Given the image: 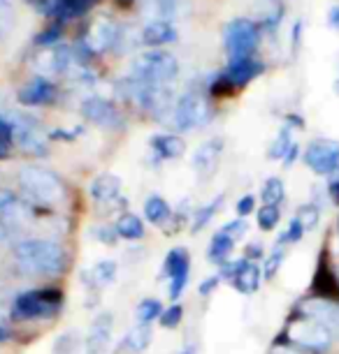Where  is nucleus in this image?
Returning <instances> with one entry per match:
<instances>
[{"instance_id": "79ce46f5", "label": "nucleus", "mask_w": 339, "mask_h": 354, "mask_svg": "<svg viewBox=\"0 0 339 354\" xmlns=\"http://www.w3.org/2000/svg\"><path fill=\"white\" fill-rule=\"evenodd\" d=\"M218 283H221V276H211L207 280H202V283H200V297H209V294L216 290Z\"/></svg>"}, {"instance_id": "c756f323", "label": "nucleus", "mask_w": 339, "mask_h": 354, "mask_svg": "<svg viewBox=\"0 0 339 354\" xmlns=\"http://www.w3.org/2000/svg\"><path fill=\"white\" fill-rule=\"evenodd\" d=\"M281 220V213H279V206H270L265 204L263 209H258V227L263 232H272Z\"/></svg>"}, {"instance_id": "cd10ccee", "label": "nucleus", "mask_w": 339, "mask_h": 354, "mask_svg": "<svg viewBox=\"0 0 339 354\" xmlns=\"http://www.w3.org/2000/svg\"><path fill=\"white\" fill-rule=\"evenodd\" d=\"M284 197H286V188H284L281 178H268L263 185V192H261L263 202L270 204V206H279L284 202Z\"/></svg>"}, {"instance_id": "603ef678", "label": "nucleus", "mask_w": 339, "mask_h": 354, "mask_svg": "<svg viewBox=\"0 0 339 354\" xmlns=\"http://www.w3.org/2000/svg\"><path fill=\"white\" fill-rule=\"evenodd\" d=\"M337 239H339V223H337Z\"/></svg>"}, {"instance_id": "aec40b11", "label": "nucleus", "mask_w": 339, "mask_h": 354, "mask_svg": "<svg viewBox=\"0 0 339 354\" xmlns=\"http://www.w3.org/2000/svg\"><path fill=\"white\" fill-rule=\"evenodd\" d=\"M177 39V28L170 21H151L144 26L142 30V42L149 46H161Z\"/></svg>"}, {"instance_id": "423d86ee", "label": "nucleus", "mask_w": 339, "mask_h": 354, "mask_svg": "<svg viewBox=\"0 0 339 354\" xmlns=\"http://www.w3.org/2000/svg\"><path fill=\"white\" fill-rule=\"evenodd\" d=\"M209 116H211V111H209V104L205 102V97L198 95L195 91H189L175 102L170 121H172V128L182 130V132H191L207 123Z\"/></svg>"}, {"instance_id": "f8f14e48", "label": "nucleus", "mask_w": 339, "mask_h": 354, "mask_svg": "<svg viewBox=\"0 0 339 354\" xmlns=\"http://www.w3.org/2000/svg\"><path fill=\"white\" fill-rule=\"evenodd\" d=\"M82 113L86 121L101 125V128H119V125L123 123L121 113H119V109L112 102H107V100L103 97H91L86 100V102L82 104Z\"/></svg>"}, {"instance_id": "a211bd4d", "label": "nucleus", "mask_w": 339, "mask_h": 354, "mask_svg": "<svg viewBox=\"0 0 339 354\" xmlns=\"http://www.w3.org/2000/svg\"><path fill=\"white\" fill-rule=\"evenodd\" d=\"M151 149L158 160H177L186 153V144L177 135H156L151 137Z\"/></svg>"}, {"instance_id": "39448f33", "label": "nucleus", "mask_w": 339, "mask_h": 354, "mask_svg": "<svg viewBox=\"0 0 339 354\" xmlns=\"http://www.w3.org/2000/svg\"><path fill=\"white\" fill-rule=\"evenodd\" d=\"M258 35H261L258 26L251 19H232L225 26L223 32V42H225V51L230 56V63L249 61L251 53L258 46Z\"/></svg>"}, {"instance_id": "58836bf2", "label": "nucleus", "mask_w": 339, "mask_h": 354, "mask_svg": "<svg viewBox=\"0 0 339 354\" xmlns=\"http://www.w3.org/2000/svg\"><path fill=\"white\" fill-rule=\"evenodd\" d=\"M235 209H237V216H239V218H247L249 213H254V209H256V197H254V195L242 197V199L237 202Z\"/></svg>"}, {"instance_id": "412c9836", "label": "nucleus", "mask_w": 339, "mask_h": 354, "mask_svg": "<svg viewBox=\"0 0 339 354\" xmlns=\"http://www.w3.org/2000/svg\"><path fill=\"white\" fill-rule=\"evenodd\" d=\"M84 280L89 287H105L116 280V262L114 259H103L93 264L89 271H84Z\"/></svg>"}, {"instance_id": "f704fd0d", "label": "nucleus", "mask_w": 339, "mask_h": 354, "mask_svg": "<svg viewBox=\"0 0 339 354\" xmlns=\"http://www.w3.org/2000/svg\"><path fill=\"white\" fill-rule=\"evenodd\" d=\"M281 264H284V250H275L272 255L268 257V262H265V269H263V276L268 278V280H272L277 276V271L281 269Z\"/></svg>"}, {"instance_id": "2f4dec72", "label": "nucleus", "mask_w": 339, "mask_h": 354, "mask_svg": "<svg viewBox=\"0 0 339 354\" xmlns=\"http://www.w3.org/2000/svg\"><path fill=\"white\" fill-rule=\"evenodd\" d=\"M295 142L290 139V130H288V125L279 132V137L275 139V144H272V149H270V158H286V153L290 151V146H293Z\"/></svg>"}, {"instance_id": "7ed1b4c3", "label": "nucleus", "mask_w": 339, "mask_h": 354, "mask_svg": "<svg viewBox=\"0 0 339 354\" xmlns=\"http://www.w3.org/2000/svg\"><path fill=\"white\" fill-rule=\"evenodd\" d=\"M179 75V63L170 51H144L130 63V79L144 84H165Z\"/></svg>"}, {"instance_id": "4468645a", "label": "nucleus", "mask_w": 339, "mask_h": 354, "mask_svg": "<svg viewBox=\"0 0 339 354\" xmlns=\"http://www.w3.org/2000/svg\"><path fill=\"white\" fill-rule=\"evenodd\" d=\"M302 313L314 322L323 324L330 333H339V306L325 299H307L302 304Z\"/></svg>"}, {"instance_id": "72a5a7b5", "label": "nucleus", "mask_w": 339, "mask_h": 354, "mask_svg": "<svg viewBox=\"0 0 339 354\" xmlns=\"http://www.w3.org/2000/svg\"><path fill=\"white\" fill-rule=\"evenodd\" d=\"M302 236H304V227L300 225V220L293 218V220H290V225H288V230H286L281 234V239H279V245H281V243H297Z\"/></svg>"}, {"instance_id": "bb28decb", "label": "nucleus", "mask_w": 339, "mask_h": 354, "mask_svg": "<svg viewBox=\"0 0 339 354\" xmlns=\"http://www.w3.org/2000/svg\"><path fill=\"white\" fill-rule=\"evenodd\" d=\"M221 206H223V195H218V197L211 199L209 204H205L202 209H198V213L193 216L191 232H193V234H198V232L202 230V227H207V225L211 223V218L216 216V211L221 209Z\"/></svg>"}, {"instance_id": "ddd939ff", "label": "nucleus", "mask_w": 339, "mask_h": 354, "mask_svg": "<svg viewBox=\"0 0 339 354\" xmlns=\"http://www.w3.org/2000/svg\"><path fill=\"white\" fill-rule=\"evenodd\" d=\"M112 324L114 317L112 313H101L89 326V336H86V354H105L110 347L112 338Z\"/></svg>"}, {"instance_id": "a19ab883", "label": "nucleus", "mask_w": 339, "mask_h": 354, "mask_svg": "<svg viewBox=\"0 0 339 354\" xmlns=\"http://www.w3.org/2000/svg\"><path fill=\"white\" fill-rule=\"evenodd\" d=\"M17 202H19V199L15 197V192H10V190L0 188V216H3L5 211H10L12 206H15Z\"/></svg>"}, {"instance_id": "f03ea898", "label": "nucleus", "mask_w": 339, "mask_h": 354, "mask_svg": "<svg viewBox=\"0 0 339 354\" xmlns=\"http://www.w3.org/2000/svg\"><path fill=\"white\" fill-rule=\"evenodd\" d=\"M19 185L26 195L40 204H56L65 199V185L61 178L37 165H26L19 169Z\"/></svg>"}, {"instance_id": "a18cd8bd", "label": "nucleus", "mask_w": 339, "mask_h": 354, "mask_svg": "<svg viewBox=\"0 0 339 354\" xmlns=\"http://www.w3.org/2000/svg\"><path fill=\"white\" fill-rule=\"evenodd\" d=\"M330 24L339 30V8H332L330 10Z\"/></svg>"}, {"instance_id": "9b49d317", "label": "nucleus", "mask_w": 339, "mask_h": 354, "mask_svg": "<svg viewBox=\"0 0 339 354\" xmlns=\"http://www.w3.org/2000/svg\"><path fill=\"white\" fill-rule=\"evenodd\" d=\"M119 35L121 32H119L116 24L110 17H96V21L89 28V35H86V49L93 53H103L116 44Z\"/></svg>"}, {"instance_id": "4be33fe9", "label": "nucleus", "mask_w": 339, "mask_h": 354, "mask_svg": "<svg viewBox=\"0 0 339 354\" xmlns=\"http://www.w3.org/2000/svg\"><path fill=\"white\" fill-rule=\"evenodd\" d=\"M261 72H263V65L256 63L254 58H249V61L230 63L228 72H225V79H228L232 86H244V84H249L251 79H256Z\"/></svg>"}, {"instance_id": "393cba45", "label": "nucleus", "mask_w": 339, "mask_h": 354, "mask_svg": "<svg viewBox=\"0 0 339 354\" xmlns=\"http://www.w3.org/2000/svg\"><path fill=\"white\" fill-rule=\"evenodd\" d=\"M116 234L125 241H139V239L144 236V223L142 218L132 216V213H123L121 218L116 220Z\"/></svg>"}, {"instance_id": "b1692460", "label": "nucleus", "mask_w": 339, "mask_h": 354, "mask_svg": "<svg viewBox=\"0 0 339 354\" xmlns=\"http://www.w3.org/2000/svg\"><path fill=\"white\" fill-rule=\"evenodd\" d=\"M232 248H235V239L228 236L225 232H216L214 236H211V243H209V250H207L209 262L221 264V266L228 264V257H230Z\"/></svg>"}, {"instance_id": "09e8293b", "label": "nucleus", "mask_w": 339, "mask_h": 354, "mask_svg": "<svg viewBox=\"0 0 339 354\" xmlns=\"http://www.w3.org/2000/svg\"><path fill=\"white\" fill-rule=\"evenodd\" d=\"M5 236H8V227H5V223L0 220V241H5Z\"/></svg>"}, {"instance_id": "c9c22d12", "label": "nucleus", "mask_w": 339, "mask_h": 354, "mask_svg": "<svg viewBox=\"0 0 339 354\" xmlns=\"http://www.w3.org/2000/svg\"><path fill=\"white\" fill-rule=\"evenodd\" d=\"M221 232H225L228 236H232L237 241V239L242 236V234H247V220H244V218H235L232 223L225 225Z\"/></svg>"}, {"instance_id": "2eb2a0df", "label": "nucleus", "mask_w": 339, "mask_h": 354, "mask_svg": "<svg viewBox=\"0 0 339 354\" xmlns=\"http://www.w3.org/2000/svg\"><path fill=\"white\" fill-rule=\"evenodd\" d=\"M221 153H223V142L221 139H209L205 142L200 149L193 156V169L200 178H209L211 174L218 169V162H221Z\"/></svg>"}, {"instance_id": "c85d7f7f", "label": "nucleus", "mask_w": 339, "mask_h": 354, "mask_svg": "<svg viewBox=\"0 0 339 354\" xmlns=\"http://www.w3.org/2000/svg\"><path fill=\"white\" fill-rule=\"evenodd\" d=\"M161 315H163V306H161V301H156V299H144V301L137 306L139 324H151Z\"/></svg>"}, {"instance_id": "0eeeda50", "label": "nucleus", "mask_w": 339, "mask_h": 354, "mask_svg": "<svg viewBox=\"0 0 339 354\" xmlns=\"http://www.w3.org/2000/svg\"><path fill=\"white\" fill-rule=\"evenodd\" d=\"M218 276H221V280H230L239 294H254L261 287L263 271L256 264H251L249 259H237V262L223 264Z\"/></svg>"}, {"instance_id": "3c124183", "label": "nucleus", "mask_w": 339, "mask_h": 354, "mask_svg": "<svg viewBox=\"0 0 339 354\" xmlns=\"http://www.w3.org/2000/svg\"><path fill=\"white\" fill-rule=\"evenodd\" d=\"M3 8H10V0H0V10Z\"/></svg>"}, {"instance_id": "6e6552de", "label": "nucleus", "mask_w": 339, "mask_h": 354, "mask_svg": "<svg viewBox=\"0 0 339 354\" xmlns=\"http://www.w3.org/2000/svg\"><path fill=\"white\" fill-rule=\"evenodd\" d=\"M304 165H307L311 171L321 174V176L323 174L328 176L330 171H335L339 167V142H332V139L311 142L309 149L304 151Z\"/></svg>"}, {"instance_id": "37998d69", "label": "nucleus", "mask_w": 339, "mask_h": 354, "mask_svg": "<svg viewBox=\"0 0 339 354\" xmlns=\"http://www.w3.org/2000/svg\"><path fill=\"white\" fill-rule=\"evenodd\" d=\"M58 28H54V30H46V35H42V37H37V44H49V42H54V39H58Z\"/></svg>"}, {"instance_id": "9d476101", "label": "nucleus", "mask_w": 339, "mask_h": 354, "mask_svg": "<svg viewBox=\"0 0 339 354\" xmlns=\"http://www.w3.org/2000/svg\"><path fill=\"white\" fill-rule=\"evenodd\" d=\"M288 338L300 347H311V350H325L332 340V333L325 329L323 324L314 322V319H302V322H293L288 329Z\"/></svg>"}, {"instance_id": "7c9ffc66", "label": "nucleus", "mask_w": 339, "mask_h": 354, "mask_svg": "<svg viewBox=\"0 0 339 354\" xmlns=\"http://www.w3.org/2000/svg\"><path fill=\"white\" fill-rule=\"evenodd\" d=\"M297 220H300V225L304 227V232L314 230L318 225V218H321V209H318L316 204H302L300 209H297Z\"/></svg>"}, {"instance_id": "ea45409f", "label": "nucleus", "mask_w": 339, "mask_h": 354, "mask_svg": "<svg viewBox=\"0 0 339 354\" xmlns=\"http://www.w3.org/2000/svg\"><path fill=\"white\" fill-rule=\"evenodd\" d=\"M328 192H330L332 202L339 204V167L335 171L328 174Z\"/></svg>"}, {"instance_id": "1a4fd4ad", "label": "nucleus", "mask_w": 339, "mask_h": 354, "mask_svg": "<svg viewBox=\"0 0 339 354\" xmlns=\"http://www.w3.org/2000/svg\"><path fill=\"white\" fill-rule=\"evenodd\" d=\"M10 121L15 125V142L21 146L26 153H31V156H44L46 139L42 135L40 123H35L28 116H17V118H10Z\"/></svg>"}, {"instance_id": "8fccbe9b", "label": "nucleus", "mask_w": 339, "mask_h": 354, "mask_svg": "<svg viewBox=\"0 0 339 354\" xmlns=\"http://www.w3.org/2000/svg\"><path fill=\"white\" fill-rule=\"evenodd\" d=\"M195 352H198V350H195V345H186L179 354H195Z\"/></svg>"}, {"instance_id": "dca6fc26", "label": "nucleus", "mask_w": 339, "mask_h": 354, "mask_svg": "<svg viewBox=\"0 0 339 354\" xmlns=\"http://www.w3.org/2000/svg\"><path fill=\"white\" fill-rule=\"evenodd\" d=\"M89 192L98 204H112L116 199H121V178L114 176V174H101L91 183Z\"/></svg>"}, {"instance_id": "4c0bfd02", "label": "nucleus", "mask_w": 339, "mask_h": 354, "mask_svg": "<svg viewBox=\"0 0 339 354\" xmlns=\"http://www.w3.org/2000/svg\"><path fill=\"white\" fill-rule=\"evenodd\" d=\"M72 345H75V333H65V336L56 340L54 354H72V350H75Z\"/></svg>"}, {"instance_id": "473e14b6", "label": "nucleus", "mask_w": 339, "mask_h": 354, "mask_svg": "<svg viewBox=\"0 0 339 354\" xmlns=\"http://www.w3.org/2000/svg\"><path fill=\"white\" fill-rule=\"evenodd\" d=\"M182 317H184V308L175 304V306H170L168 310H163V315L158 319H161V324L165 329H175V326H179V322H182Z\"/></svg>"}, {"instance_id": "a878e982", "label": "nucleus", "mask_w": 339, "mask_h": 354, "mask_svg": "<svg viewBox=\"0 0 339 354\" xmlns=\"http://www.w3.org/2000/svg\"><path fill=\"white\" fill-rule=\"evenodd\" d=\"M170 216H172V209L163 197L151 195L147 202H144V218H147L151 225H165L170 220Z\"/></svg>"}, {"instance_id": "de8ad7c7", "label": "nucleus", "mask_w": 339, "mask_h": 354, "mask_svg": "<svg viewBox=\"0 0 339 354\" xmlns=\"http://www.w3.org/2000/svg\"><path fill=\"white\" fill-rule=\"evenodd\" d=\"M261 245H251V248H247V259L249 257H261Z\"/></svg>"}, {"instance_id": "f257e3e1", "label": "nucleus", "mask_w": 339, "mask_h": 354, "mask_svg": "<svg viewBox=\"0 0 339 354\" xmlns=\"http://www.w3.org/2000/svg\"><path fill=\"white\" fill-rule=\"evenodd\" d=\"M15 259L33 276H58L65 269V250L51 239H26L15 245Z\"/></svg>"}, {"instance_id": "5701e85b", "label": "nucleus", "mask_w": 339, "mask_h": 354, "mask_svg": "<svg viewBox=\"0 0 339 354\" xmlns=\"http://www.w3.org/2000/svg\"><path fill=\"white\" fill-rule=\"evenodd\" d=\"M191 269V257H189V250L186 248H175L165 255V262H163V276L172 280L177 276H184L189 273Z\"/></svg>"}, {"instance_id": "20e7f679", "label": "nucleus", "mask_w": 339, "mask_h": 354, "mask_svg": "<svg viewBox=\"0 0 339 354\" xmlns=\"http://www.w3.org/2000/svg\"><path fill=\"white\" fill-rule=\"evenodd\" d=\"M61 308V294L56 290H28L12 304L15 319H49Z\"/></svg>"}, {"instance_id": "c03bdc74", "label": "nucleus", "mask_w": 339, "mask_h": 354, "mask_svg": "<svg viewBox=\"0 0 339 354\" xmlns=\"http://www.w3.org/2000/svg\"><path fill=\"white\" fill-rule=\"evenodd\" d=\"M297 158V144H293V146H290V151L288 153H286V158H284V165L286 167H290V165H293V160Z\"/></svg>"}, {"instance_id": "f3484780", "label": "nucleus", "mask_w": 339, "mask_h": 354, "mask_svg": "<svg viewBox=\"0 0 339 354\" xmlns=\"http://www.w3.org/2000/svg\"><path fill=\"white\" fill-rule=\"evenodd\" d=\"M56 91L54 86L44 79H35V82L26 84L21 91H19V102L28 104V106H37V104H49L54 102Z\"/></svg>"}, {"instance_id": "e433bc0d", "label": "nucleus", "mask_w": 339, "mask_h": 354, "mask_svg": "<svg viewBox=\"0 0 339 354\" xmlns=\"http://www.w3.org/2000/svg\"><path fill=\"white\" fill-rule=\"evenodd\" d=\"M93 236L105 245H114L119 234H116V230H110V227H96V230H93Z\"/></svg>"}, {"instance_id": "6ab92c4d", "label": "nucleus", "mask_w": 339, "mask_h": 354, "mask_svg": "<svg viewBox=\"0 0 339 354\" xmlns=\"http://www.w3.org/2000/svg\"><path fill=\"white\" fill-rule=\"evenodd\" d=\"M151 338H154V329H151V324H139V326H135V329H130L128 333H125V338L121 340V352L142 354L151 345Z\"/></svg>"}, {"instance_id": "49530a36", "label": "nucleus", "mask_w": 339, "mask_h": 354, "mask_svg": "<svg viewBox=\"0 0 339 354\" xmlns=\"http://www.w3.org/2000/svg\"><path fill=\"white\" fill-rule=\"evenodd\" d=\"M272 354H300V352L293 350V347H275Z\"/></svg>"}]
</instances>
